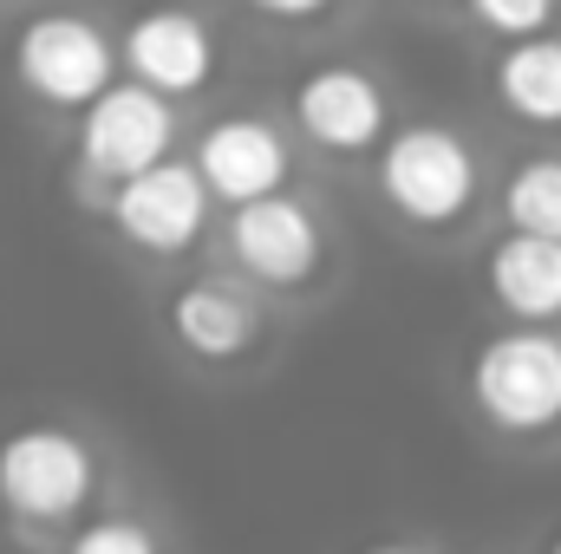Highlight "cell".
Segmentation results:
<instances>
[{"instance_id": "obj_1", "label": "cell", "mask_w": 561, "mask_h": 554, "mask_svg": "<svg viewBox=\"0 0 561 554\" xmlns=\"http://www.w3.org/2000/svg\"><path fill=\"white\" fill-rule=\"evenodd\" d=\"M470 399L510 437H536L561 424V333L503 326L470 353Z\"/></svg>"}, {"instance_id": "obj_2", "label": "cell", "mask_w": 561, "mask_h": 554, "mask_svg": "<svg viewBox=\"0 0 561 554\" xmlns=\"http://www.w3.org/2000/svg\"><path fill=\"white\" fill-rule=\"evenodd\" d=\"M379 196L405 222L444 229L477 203V150L450 125H399L379 143Z\"/></svg>"}, {"instance_id": "obj_3", "label": "cell", "mask_w": 561, "mask_h": 554, "mask_svg": "<svg viewBox=\"0 0 561 554\" xmlns=\"http://www.w3.org/2000/svg\"><path fill=\"white\" fill-rule=\"evenodd\" d=\"M92 443L59 424H26L0 437V509L13 522H72L92 503Z\"/></svg>"}, {"instance_id": "obj_4", "label": "cell", "mask_w": 561, "mask_h": 554, "mask_svg": "<svg viewBox=\"0 0 561 554\" xmlns=\"http://www.w3.org/2000/svg\"><path fill=\"white\" fill-rule=\"evenodd\" d=\"M170 143H176V105H163L157 92H144V85H105L85 112H79V157H85V170L92 176H105L112 189L118 183H131L144 170H157L163 157H170Z\"/></svg>"}, {"instance_id": "obj_5", "label": "cell", "mask_w": 561, "mask_h": 554, "mask_svg": "<svg viewBox=\"0 0 561 554\" xmlns=\"http://www.w3.org/2000/svg\"><path fill=\"white\" fill-rule=\"evenodd\" d=\"M112 66H118L112 39L92 20H79V13H39L13 39V72L46 105H79L85 112L112 85Z\"/></svg>"}, {"instance_id": "obj_6", "label": "cell", "mask_w": 561, "mask_h": 554, "mask_svg": "<svg viewBox=\"0 0 561 554\" xmlns=\"http://www.w3.org/2000/svg\"><path fill=\"white\" fill-rule=\"evenodd\" d=\"M229 255L262 287H307L327 262V229L300 196H262L229 216Z\"/></svg>"}, {"instance_id": "obj_7", "label": "cell", "mask_w": 561, "mask_h": 554, "mask_svg": "<svg viewBox=\"0 0 561 554\" xmlns=\"http://www.w3.org/2000/svg\"><path fill=\"white\" fill-rule=\"evenodd\" d=\"M287 112L320 150H373L386 138V85L346 59L307 66L287 92Z\"/></svg>"}, {"instance_id": "obj_8", "label": "cell", "mask_w": 561, "mask_h": 554, "mask_svg": "<svg viewBox=\"0 0 561 554\" xmlns=\"http://www.w3.org/2000/svg\"><path fill=\"white\" fill-rule=\"evenodd\" d=\"M112 222L144 255H183L209 222V189L196 183L190 163L163 157L157 170H144V176L112 189Z\"/></svg>"}, {"instance_id": "obj_9", "label": "cell", "mask_w": 561, "mask_h": 554, "mask_svg": "<svg viewBox=\"0 0 561 554\" xmlns=\"http://www.w3.org/2000/svg\"><path fill=\"white\" fill-rule=\"evenodd\" d=\"M196 183L209 189V196H222V203H236V209H249V203H262V196H280V183H287V170H294V150L280 138L268 118H255V112H229V118H216L203 138H196Z\"/></svg>"}, {"instance_id": "obj_10", "label": "cell", "mask_w": 561, "mask_h": 554, "mask_svg": "<svg viewBox=\"0 0 561 554\" xmlns=\"http://www.w3.org/2000/svg\"><path fill=\"white\" fill-rule=\"evenodd\" d=\"M125 66H131V85L170 105L216 79V39L196 13H144L125 33Z\"/></svg>"}, {"instance_id": "obj_11", "label": "cell", "mask_w": 561, "mask_h": 554, "mask_svg": "<svg viewBox=\"0 0 561 554\" xmlns=\"http://www.w3.org/2000/svg\"><path fill=\"white\" fill-rule=\"evenodd\" d=\"M255 326H262L255 300L242 287H229V280H190V287L170 293V333L196 359H236V353H249Z\"/></svg>"}, {"instance_id": "obj_12", "label": "cell", "mask_w": 561, "mask_h": 554, "mask_svg": "<svg viewBox=\"0 0 561 554\" xmlns=\"http://www.w3.org/2000/svg\"><path fill=\"white\" fill-rule=\"evenodd\" d=\"M490 293L516 326H556L561 320V242L503 235L490 249Z\"/></svg>"}, {"instance_id": "obj_13", "label": "cell", "mask_w": 561, "mask_h": 554, "mask_svg": "<svg viewBox=\"0 0 561 554\" xmlns=\"http://www.w3.org/2000/svg\"><path fill=\"white\" fill-rule=\"evenodd\" d=\"M496 99L510 105V118L523 125H561V33H536V39H516L503 46L496 59Z\"/></svg>"}, {"instance_id": "obj_14", "label": "cell", "mask_w": 561, "mask_h": 554, "mask_svg": "<svg viewBox=\"0 0 561 554\" xmlns=\"http://www.w3.org/2000/svg\"><path fill=\"white\" fill-rule=\"evenodd\" d=\"M503 216H510V235L561 242V157H529V163L510 170Z\"/></svg>"}, {"instance_id": "obj_15", "label": "cell", "mask_w": 561, "mask_h": 554, "mask_svg": "<svg viewBox=\"0 0 561 554\" xmlns=\"http://www.w3.org/2000/svg\"><path fill=\"white\" fill-rule=\"evenodd\" d=\"M470 20L490 26V33H510V46H516V39H536V33H556V7H549V0H523V7H510V0H477Z\"/></svg>"}, {"instance_id": "obj_16", "label": "cell", "mask_w": 561, "mask_h": 554, "mask_svg": "<svg viewBox=\"0 0 561 554\" xmlns=\"http://www.w3.org/2000/svg\"><path fill=\"white\" fill-rule=\"evenodd\" d=\"M66 554H163V549H157V535H150L144 522H131V516H105V522H85Z\"/></svg>"}, {"instance_id": "obj_17", "label": "cell", "mask_w": 561, "mask_h": 554, "mask_svg": "<svg viewBox=\"0 0 561 554\" xmlns=\"http://www.w3.org/2000/svg\"><path fill=\"white\" fill-rule=\"evenodd\" d=\"M255 13L262 20H320V7H280V0H262Z\"/></svg>"}, {"instance_id": "obj_18", "label": "cell", "mask_w": 561, "mask_h": 554, "mask_svg": "<svg viewBox=\"0 0 561 554\" xmlns=\"http://www.w3.org/2000/svg\"><path fill=\"white\" fill-rule=\"evenodd\" d=\"M366 554H419V549H399V542H379V549H366Z\"/></svg>"}, {"instance_id": "obj_19", "label": "cell", "mask_w": 561, "mask_h": 554, "mask_svg": "<svg viewBox=\"0 0 561 554\" xmlns=\"http://www.w3.org/2000/svg\"><path fill=\"white\" fill-rule=\"evenodd\" d=\"M549 554H561V535H556V542H549Z\"/></svg>"}]
</instances>
